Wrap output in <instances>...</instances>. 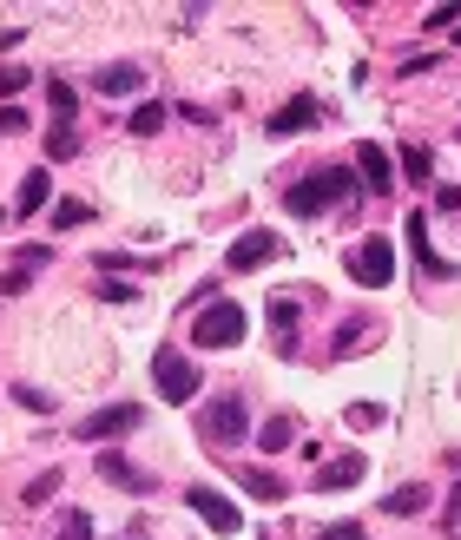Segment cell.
<instances>
[{"instance_id":"1","label":"cell","mask_w":461,"mask_h":540,"mask_svg":"<svg viewBox=\"0 0 461 540\" xmlns=\"http://www.w3.org/2000/svg\"><path fill=\"white\" fill-rule=\"evenodd\" d=\"M350 191H356V172H343V165H323V172L297 178V185L284 191V211H290V218H317V211L343 205Z\"/></svg>"},{"instance_id":"2","label":"cell","mask_w":461,"mask_h":540,"mask_svg":"<svg viewBox=\"0 0 461 540\" xmlns=\"http://www.w3.org/2000/svg\"><path fill=\"white\" fill-rule=\"evenodd\" d=\"M198 435H205V442H218V448L251 442V409H244L238 389H224V396H211L205 409H198Z\"/></svg>"},{"instance_id":"3","label":"cell","mask_w":461,"mask_h":540,"mask_svg":"<svg viewBox=\"0 0 461 540\" xmlns=\"http://www.w3.org/2000/svg\"><path fill=\"white\" fill-rule=\"evenodd\" d=\"M191 343L198 350H231V343H244V310L238 303H205L198 317H191Z\"/></svg>"},{"instance_id":"4","label":"cell","mask_w":461,"mask_h":540,"mask_svg":"<svg viewBox=\"0 0 461 540\" xmlns=\"http://www.w3.org/2000/svg\"><path fill=\"white\" fill-rule=\"evenodd\" d=\"M152 382H159V396H165V402H191L205 376L191 369V356H185V350H172V343H165V350L152 356Z\"/></svg>"},{"instance_id":"5","label":"cell","mask_w":461,"mask_h":540,"mask_svg":"<svg viewBox=\"0 0 461 540\" xmlns=\"http://www.w3.org/2000/svg\"><path fill=\"white\" fill-rule=\"evenodd\" d=\"M350 277L363 290L389 284V277H396V251H389V238H363V244H356V251H350Z\"/></svg>"},{"instance_id":"6","label":"cell","mask_w":461,"mask_h":540,"mask_svg":"<svg viewBox=\"0 0 461 540\" xmlns=\"http://www.w3.org/2000/svg\"><path fill=\"white\" fill-rule=\"evenodd\" d=\"M323 119H330V106H323L317 93H297V99L277 106V119H264V132H271V139H290V132H310V126H323Z\"/></svg>"},{"instance_id":"7","label":"cell","mask_w":461,"mask_h":540,"mask_svg":"<svg viewBox=\"0 0 461 540\" xmlns=\"http://www.w3.org/2000/svg\"><path fill=\"white\" fill-rule=\"evenodd\" d=\"M277 251H284V244H277V231H244V238L231 244V251H224V264H231V270L244 277V270H264Z\"/></svg>"},{"instance_id":"8","label":"cell","mask_w":461,"mask_h":540,"mask_svg":"<svg viewBox=\"0 0 461 540\" xmlns=\"http://www.w3.org/2000/svg\"><path fill=\"white\" fill-rule=\"evenodd\" d=\"M356 185H369V198H389L396 191V172H389V152L382 145H356Z\"/></svg>"},{"instance_id":"9","label":"cell","mask_w":461,"mask_h":540,"mask_svg":"<svg viewBox=\"0 0 461 540\" xmlns=\"http://www.w3.org/2000/svg\"><path fill=\"white\" fill-rule=\"evenodd\" d=\"M99 481H112V488H126V494H152L159 481L145 475V468H132L119 448H99Z\"/></svg>"},{"instance_id":"10","label":"cell","mask_w":461,"mask_h":540,"mask_svg":"<svg viewBox=\"0 0 461 540\" xmlns=\"http://www.w3.org/2000/svg\"><path fill=\"white\" fill-rule=\"evenodd\" d=\"M139 422H145V409L119 402V409H99V415H86V422H80V442H106V435H126V429H139Z\"/></svg>"},{"instance_id":"11","label":"cell","mask_w":461,"mask_h":540,"mask_svg":"<svg viewBox=\"0 0 461 540\" xmlns=\"http://www.w3.org/2000/svg\"><path fill=\"white\" fill-rule=\"evenodd\" d=\"M185 501H191V514H205V521L218 527V534H238V527H244V514L231 508V501H224L218 488H185Z\"/></svg>"},{"instance_id":"12","label":"cell","mask_w":461,"mask_h":540,"mask_svg":"<svg viewBox=\"0 0 461 540\" xmlns=\"http://www.w3.org/2000/svg\"><path fill=\"white\" fill-rule=\"evenodd\" d=\"M363 475H369V461H363V455H336V461H317V494H343V488H356Z\"/></svg>"},{"instance_id":"13","label":"cell","mask_w":461,"mask_h":540,"mask_svg":"<svg viewBox=\"0 0 461 540\" xmlns=\"http://www.w3.org/2000/svg\"><path fill=\"white\" fill-rule=\"evenodd\" d=\"M145 86V66H99L93 73V93H106V99H132Z\"/></svg>"},{"instance_id":"14","label":"cell","mask_w":461,"mask_h":540,"mask_svg":"<svg viewBox=\"0 0 461 540\" xmlns=\"http://www.w3.org/2000/svg\"><path fill=\"white\" fill-rule=\"evenodd\" d=\"M409 244H415V257H422V270H429V277H455V264H448V257H435V244H429V218H422V211H409Z\"/></svg>"},{"instance_id":"15","label":"cell","mask_w":461,"mask_h":540,"mask_svg":"<svg viewBox=\"0 0 461 540\" xmlns=\"http://www.w3.org/2000/svg\"><path fill=\"white\" fill-rule=\"evenodd\" d=\"M376 343H382V323H376V317H350V323H343V336H336V356L376 350Z\"/></svg>"},{"instance_id":"16","label":"cell","mask_w":461,"mask_h":540,"mask_svg":"<svg viewBox=\"0 0 461 540\" xmlns=\"http://www.w3.org/2000/svg\"><path fill=\"white\" fill-rule=\"evenodd\" d=\"M47 191H53V172H27V178H20V191H14V211H20V218H33V211L47 205Z\"/></svg>"},{"instance_id":"17","label":"cell","mask_w":461,"mask_h":540,"mask_svg":"<svg viewBox=\"0 0 461 540\" xmlns=\"http://www.w3.org/2000/svg\"><path fill=\"white\" fill-rule=\"evenodd\" d=\"M165 119H172V112H165L159 99H145V106H132V119H126V126H132V139H152V132H159Z\"/></svg>"},{"instance_id":"18","label":"cell","mask_w":461,"mask_h":540,"mask_svg":"<svg viewBox=\"0 0 461 540\" xmlns=\"http://www.w3.org/2000/svg\"><path fill=\"white\" fill-rule=\"evenodd\" d=\"M73 152H80V132L66 126V119H53V132H47V159H53V165H66Z\"/></svg>"},{"instance_id":"19","label":"cell","mask_w":461,"mask_h":540,"mask_svg":"<svg viewBox=\"0 0 461 540\" xmlns=\"http://www.w3.org/2000/svg\"><path fill=\"white\" fill-rule=\"evenodd\" d=\"M60 488H66V481H60V468H53V475H33L27 488H20V501H27V508H47V501H53Z\"/></svg>"},{"instance_id":"20","label":"cell","mask_w":461,"mask_h":540,"mask_svg":"<svg viewBox=\"0 0 461 540\" xmlns=\"http://www.w3.org/2000/svg\"><path fill=\"white\" fill-rule=\"evenodd\" d=\"M244 494H257V501H284V481H277V475H264V468H244Z\"/></svg>"},{"instance_id":"21","label":"cell","mask_w":461,"mask_h":540,"mask_svg":"<svg viewBox=\"0 0 461 540\" xmlns=\"http://www.w3.org/2000/svg\"><path fill=\"white\" fill-rule=\"evenodd\" d=\"M73 224H93V205H86V198H60V205H53V231H73Z\"/></svg>"},{"instance_id":"22","label":"cell","mask_w":461,"mask_h":540,"mask_svg":"<svg viewBox=\"0 0 461 540\" xmlns=\"http://www.w3.org/2000/svg\"><path fill=\"white\" fill-rule=\"evenodd\" d=\"M422 501H429L422 488H396V494H382V514H396L402 521V514H422Z\"/></svg>"},{"instance_id":"23","label":"cell","mask_w":461,"mask_h":540,"mask_svg":"<svg viewBox=\"0 0 461 540\" xmlns=\"http://www.w3.org/2000/svg\"><path fill=\"white\" fill-rule=\"evenodd\" d=\"M257 442H264V448H271V455H277V448H290V442H297V422H290V415H271Z\"/></svg>"},{"instance_id":"24","label":"cell","mask_w":461,"mask_h":540,"mask_svg":"<svg viewBox=\"0 0 461 540\" xmlns=\"http://www.w3.org/2000/svg\"><path fill=\"white\" fill-rule=\"evenodd\" d=\"M402 172H409L415 185H429V172H435V159H429V145H402Z\"/></svg>"},{"instance_id":"25","label":"cell","mask_w":461,"mask_h":540,"mask_svg":"<svg viewBox=\"0 0 461 540\" xmlns=\"http://www.w3.org/2000/svg\"><path fill=\"white\" fill-rule=\"evenodd\" d=\"M422 27H429V33H455V27H461V7H455V0H442V7H429V14H422Z\"/></svg>"},{"instance_id":"26","label":"cell","mask_w":461,"mask_h":540,"mask_svg":"<svg viewBox=\"0 0 461 540\" xmlns=\"http://www.w3.org/2000/svg\"><path fill=\"white\" fill-rule=\"evenodd\" d=\"M47 99H53V112H60L66 126H73V106H80V93H73L66 80H47Z\"/></svg>"},{"instance_id":"27","label":"cell","mask_w":461,"mask_h":540,"mask_svg":"<svg viewBox=\"0 0 461 540\" xmlns=\"http://www.w3.org/2000/svg\"><path fill=\"white\" fill-rule=\"evenodd\" d=\"M53 527H60V540H93V521H86L80 508H66V514H60V521H53Z\"/></svg>"},{"instance_id":"28","label":"cell","mask_w":461,"mask_h":540,"mask_svg":"<svg viewBox=\"0 0 461 540\" xmlns=\"http://www.w3.org/2000/svg\"><path fill=\"white\" fill-rule=\"evenodd\" d=\"M271 323H277V336H284V350H290V330H297V303L277 297V303H271Z\"/></svg>"},{"instance_id":"29","label":"cell","mask_w":461,"mask_h":540,"mask_svg":"<svg viewBox=\"0 0 461 540\" xmlns=\"http://www.w3.org/2000/svg\"><path fill=\"white\" fill-rule=\"evenodd\" d=\"M382 422H389V415H382L376 402H350V429H382Z\"/></svg>"},{"instance_id":"30","label":"cell","mask_w":461,"mask_h":540,"mask_svg":"<svg viewBox=\"0 0 461 540\" xmlns=\"http://www.w3.org/2000/svg\"><path fill=\"white\" fill-rule=\"evenodd\" d=\"M27 80H33L27 66H0V99H7V106H14V93H20V86H27Z\"/></svg>"},{"instance_id":"31","label":"cell","mask_w":461,"mask_h":540,"mask_svg":"<svg viewBox=\"0 0 461 540\" xmlns=\"http://www.w3.org/2000/svg\"><path fill=\"white\" fill-rule=\"evenodd\" d=\"M14 402L20 409H53V396L47 389H33V382H14Z\"/></svg>"},{"instance_id":"32","label":"cell","mask_w":461,"mask_h":540,"mask_svg":"<svg viewBox=\"0 0 461 540\" xmlns=\"http://www.w3.org/2000/svg\"><path fill=\"white\" fill-rule=\"evenodd\" d=\"M14 264H20V270H47L53 251H47V244H27V251H14Z\"/></svg>"},{"instance_id":"33","label":"cell","mask_w":461,"mask_h":540,"mask_svg":"<svg viewBox=\"0 0 461 540\" xmlns=\"http://www.w3.org/2000/svg\"><path fill=\"white\" fill-rule=\"evenodd\" d=\"M27 284H33V270H20V264H14V270H7V277H0V297H20V290H27Z\"/></svg>"},{"instance_id":"34","label":"cell","mask_w":461,"mask_h":540,"mask_svg":"<svg viewBox=\"0 0 461 540\" xmlns=\"http://www.w3.org/2000/svg\"><path fill=\"white\" fill-rule=\"evenodd\" d=\"M317 540H369V534H363V527H356V521H336V527H323Z\"/></svg>"},{"instance_id":"35","label":"cell","mask_w":461,"mask_h":540,"mask_svg":"<svg viewBox=\"0 0 461 540\" xmlns=\"http://www.w3.org/2000/svg\"><path fill=\"white\" fill-rule=\"evenodd\" d=\"M0 132H7V139H14V132H27V112H20V106H0Z\"/></svg>"},{"instance_id":"36","label":"cell","mask_w":461,"mask_h":540,"mask_svg":"<svg viewBox=\"0 0 461 540\" xmlns=\"http://www.w3.org/2000/svg\"><path fill=\"white\" fill-rule=\"evenodd\" d=\"M435 205H442V211H455V205H461V185H442V191H435Z\"/></svg>"},{"instance_id":"37","label":"cell","mask_w":461,"mask_h":540,"mask_svg":"<svg viewBox=\"0 0 461 540\" xmlns=\"http://www.w3.org/2000/svg\"><path fill=\"white\" fill-rule=\"evenodd\" d=\"M448 521H461V481H455V494H448Z\"/></svg>"},{"instance_id":"38","label":"cell","mask_w":461,"mask_h":540,"mask_svg":"<svg viewBox=\"0 0 461 540\" xmlns=\"http://www.w3.org/2000/svg\"><path fill=\"white\" fill-rule=\"evenodd\" d=\"M455 40H461V27H455Z\"/></svg>"},{"instance_id":"39","label":"cell","mask_w":461,"mask_h":540,"mask_svg":"<svg viewBox=\"0 0 461 540\" xmlns=\"http://www.w3.org/2000/svg\"><path fill=\"white\" fill-rule=\"evenodd\" d=\"M0 224H7V218H0Z\"/></svg>"}]
</instances>
